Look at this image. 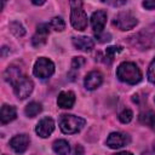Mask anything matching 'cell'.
I'll return each mask as SVG.
<instances>
[{
	"label": "cell",
	"instance_id": "obj_5",
	"mask_svg": "<svg viewBox=\"0 0 155 155\" xmlns=\"http://www.w3.org/2000/svg\"><path fill=\"white\" fill-rule=\"evenodd\" d=\"M33 73L39 79H47L53 75L54 64L51 59H48L46 57H40L39 59H36V62L34 64Z\"/></svg>",
	"mask_w": 155,
	"mask_h": 155
},
{
	"label": "cell",
	"instance_id": "obj_10",
	"mask_svg": "<svg viewBox=\"0 0 155 155\" xmlns=\"http://www.w3.org/2000/svg\"><path fill=\"white\" fill-rule=\"evenodd\" d=\"M105 23H107V12L105 11L99 10V11H96V12L92 13V16H91V25H92V29L94 30L96 34L103 33Z\"/></svg>",
	"mask_w": 155,
	"mask_h": 155
},
{
	"label": "cell",
	"instance_id": "obj_12",
	"mask_svg": "<svg viewBox=\"0 0 155 155\" xmlns=\"http://www.w3.org/2000/svg\"><path fill=\"white\" fill-rule=\"evenodd\" d=\"M103 82V75L97 71V70H93V71H90L86 76H85V80H84V85L87 90L92 91V90H96L98 88Z\"/></svg>",
	"mask_w": 155,
	"mask_h": 155
},
{
	"label": "cell",
	"instance_id": "obj_15",
	"mask_svg": "<svg viewBox=\"0 0 155 155\" xmlns=\"http://www.w3.org/2000/svg\"><path fill=\"white\" fill-rule=\"evenodd\" d=\"M17 116V111H16V108L13 105H8V104H4L1 107V113H0V120H1V124L5 125V124H8L11 121H13Z\"/></svg>",
	"mask_w": 155,
	"mask_h": 155
},
{
	"label": "cell",
	"instance_id": "obj_7",
	"mask_svg": "<svg viewBox=\"0 0 155 155\" xmlns=\"http://www.w3.org/2000/svg\"><path fill=\"white\" fill-rule=\"evenodd\" d=\"M131 142V137L126 133H122V132H113L108 136L105 143L109 148L111 149H119V148H122L127 144H130Z\"/></svg>",
	"mask_w": 155,
	"mask_h": 155
},
{
	"label": "cell",
	"instance_id": "obj_24",
	"mask_svg": "<svg viewBox=\"0 0 155 155\" xmlns=\"http://www.w3.org/2000/svg\"><path fill=\"white\" fill-rule=\"evenodd\" d=\"M148 79L151 84L155 85V58L151 61L150 65H149V69H148Z\"/></svg>",
	"mask_w": 155,
	"mask_h": 155
},
{
	"label": "cell",
	"instance_id": "obj_16",
	"mask_svg": "<svg viewBox=\"0 0 155 155\" xmlns=\"http://www.w3.org/2000/svg\"><path fill=\"white\" fill-rule=\"evenodd\" d=\"M139 121L140 124L150 127L153 131H155V113L153 110H148L139 114Z\"/></svg>",
	"mask_w": 155,
	"mask_h": 155
},
{
	"label": "cell",
	"instance_id": "obj_2",
	"mask_svg": "<svg viewBox=\"0 0 155 155\" xmlns=\"http://www.w3.org/2000/svg\"><path fill=\"white\" fill-rule=\"evenodd\" d=\"M85 124H86L85 119L75 116V115L63 114L59 117V128L63 133H67V134L78 133L79 131L82 130Z\"/></svg>",
	"mask_w": 155,
	"mask_h": 155
},
{
	"label": "cell",
	"instance_id": "obj_11",
	"mask_svg": "<svg viewBox=\"0 0 155 155\" xmlns=\"http://www.w3.org/2000/svg\"><path fill=\"white\" fill-rule=\"evenodd\" d=\"M30 143V138L27 134H17L11 140H10V145L11 148L17 153V154H23Z\"/></svg>",
	"mask_w": 155,
	"mask_h": 155
},
{
	"label": "cell",
	"instance_id": "obj_19",
	"mask_svg": "<svg viewBox=\"0 0 155 155\" xmlns=\"http://www.w3.org/2000/svg\"><path fill=\"white\" fill-rule=\"evenodd\" d=\"M41 110H42V107H41L40 103H38V102H30V103L25 107L24 113H25V115H27L28 117H34V116H36Z\"/></svg>",
	"mask_w": 155,
	"mask_h": 155
},
{
	"label": "cell",
	"instance_id": "obj_4",
	"mask_svg": "<svg viewBox=\"0 0 155 155\" xmlns=\"http://www.w3.org/2000/svg\"><path fill=\"white\" fill-rule=\"evenodd\" d=\"M11 85H12L13 91L18 99H25L27 97H29L34 88V84H33L31 79L24 74L19 75Z\"/></svg>",
	"mask_w": 155,
	"mask_h": 155
},
{
	"label": "cell",
	"instance_id": "obj_23",
	"mask_svg": "<svg viewBox=\"0 0 155 155\" xmlns=\"http://www.w3.org/2000/svg\"><path fill=\"white\" fill-rule=\"evenodd\" d=\"M133 117V113L132 110L130 109H124L120 114H119V120L122 122V124H128Z\"/></svg>",
	"mask_w": 155,
	"mask_h": 155
},
{
	"label": "cell",
	"instance_id": "obj_29",
	"mask_svg": "<svg viewBox=\"0 0 155 155\" xmlns=\"http://www.w3.org/2000/svg\"><path fill=\"white\" fill-rule=\"evenodd\" d=\"M107 4L114 5V6H120V5H125V4H126V1H116V2H109V1H107Z\"/></svg>",
	"mask_w": 155,
	"mask_h": 155
},
{
	"label": "cell",
	"instance_id": "obj_6",
	"mask_svg": "<svg viewBox=\"0 0 155 155\" xmlns=\"http://www.w3.org/2000/svg\"><path fill=\"white\" fill-rule=\"evenodd\" d=\"M137 23H138L137 18H136L131 12H128V11H122V12L117 13V15L115 16L114 21H113V24H114L117 29L124 30V31L134 28V27L137 25Z\"/></svg>",
	"mask_w": 155,
	"mask_h": 155
},
{
	"label": "cell",
	"instance_id": "obj_26",
	"mask_svg": "<svg viewBox=\"0 0 155 155\" xmlns=\"http://www.w3.org/2000/svg\"><path fill=\"white\" fill-rule=\"evenodd\" d=\"M110 34L109 33H101V34H96V39H98V41L101 42H105L110 40Z\"/></svg>",
	"mask_w": 155,
	"mask_h": 155
},
{
	"label": "cell",
	"instance_id": "obj_14",
	"mask_svg": "<svg viewBox=\"0 0 155 155\" xmlns=\"http://www.w3.org/2000/svg\"><path fill=\"white\" fill-rule=\"evenodd\" d=\"M73 45L75 48L81 50V51H91L94 47V42L91 38L88 36H78L73 38Z\"/></svg>",
	"mask_w": 155,
	"mask_h": 155
},
{
	"label": "cell",
	"instance_id": "obj_9",
	"mask_svg": "<svg viewBox=\"0 0 155 155\" xmlns=\"http://www.w3.org/2000/svg\"><path fill=\"white\" fill-rule=\"evenodd\" d=\"M48 28H50V25L47 23H41L38 25L36 31L31 39V45L34 47H40L46 42L47 36H48V31H50Z\"/></svg>",
	"mask_w": 155,
	"mask_h": 155
},
{
	"label": "cell",
	"instance_id": "obj_28",
	"mask_svg": "<svg viewBox=\"0 0 155 155\" xmlns=\"http://www.w3.org/2000/svg\"><path fill=\"white\" fill-rule=\"evenodd\" d=\"M73 155H84V148H82V145L78 144L74 148V150H73Z\"/></svg>",
	"mask_w": 155,
	"mask_h": 155
},
{
	"label": "cell",
	"instance_id": "obj_17",
	"mask_svg": "<svg viewBox=\"0 0 155 155\" xmlns=\"http://www.w3.org/2000/svg\"><path fill=\"white\" fill-rule=\"evenodd\" d=\"M52 149L58 155H68L70 151V145L64 139H58L52 144Z\"/></svg>",
	"mask_w": 155,
	"mask_h": 155
},
{
	"label": "cell",
	"instance_id": "obj_32",
	"mask_svg": "<svg viewBox=\"0 0 155 155\" xmlns=\"http://www.w3.org/2000/svg\"><path fill=\"white\" fill-rule=\"evenodd\" d=\"M154 101H155V98H154Z\"/></svg>",
	"mask_w": 155,
	"mask_h": 155
},
{
	"label": "cell",
	"instance_id": "obj_31",
	"mask_svg": "<svg viewBox=\"0 0 155 155\" xmlns=\"http://www.w3.org/2000/svg\"><path fill=\"white\" fill-rule=\"evenodd\" d=\"M33 4L34 5H42V4H45V1H33Z\"/></svg>",
	"mask_w": 155,
	"mask_h": 155
},
{
	"label": "cell",
	"instance_id": "obj_21",
	"mask_svg": "<svg viewBox=\"0 0 155 155\" xmlns=\"http://www.w3.org/2000/svg\"><path fill=\"white\" fill-rule=\"evenodd\" d=\"M50 27L56 31H63L65 29V23L61 17H53L50 22Z\"/></svg>",
	"mask_w": 155,
	"mask_h": 155
},
{
	"label": "cell",
	"instance_id": "obj_30",
	"mask_svg": "<svg viewBox=\"0 0 155 155\" xmlns=\"http://www.w3.org/2000/svg\"><path fill=\"white\" fill-rule=\"evenodd\" d=\"M114 155H133V154L130 153V151H120V153H116Z\"/></svg>",
	"mask_w": 155,
	"mask_h": 155
},
{
	"label": "cell",
	"instance_id": "obj_13",
	"mask_svg": "<svg viewBox=\"0 0 155 155\" xmlns=\"http://www.w3.org/2000/svg\"><path fill=\"white\" fill-rule=\"evenodd\" d=\"M75 103V94L71 91H62L58 94L57 104L62 109H70Z\"/></svg>",
	"mask_w": 155,
	"mask_h": 155
},
{
	"label": "cell",
	"instance_id": "obj_25",
	"mask_svg": "<svg viewBox=\"0 0 155 155\" xmlns=\"http://www.w3.org/2000/svg\"><path fill=\"white\" fill-rule=\"evenodd\" d=\"M85 58L84 57H74L71 61V68L73 69H80L85 64Z\"/></svg>",
	"mask_w": 155,
	"mask_h": 155
},
{
	"label": "cell",
	"instance_id": "obj_27",
	"mask_svg": "<svg viewBox=\"0 0 155 155\" xmlns=\"http://www.w3.org/2000/svg\"><path fill=\"white\" fill-rule=\"evenodd\" d=\"M143 7L148 8V10H155V0H147L143 1Z\"/></svg>",
	"mask_w": 155,
	"mask_h": 155
},
{
	"label": "cell",
	"instance_id": "obj_1",
	"mask_svg": "<svg viewBox=\"0 0 155 155\" xmlns=\"http://www.w3.org/2000/svg\"><path fill=\"white\" fill-rule=\"evenodd\" d=\"M116 76L120 81L125 84L136 85L142 80V71L137 67V64L132 62H124L117 67Z\"/></svg>",
	"mask_w": 155,
	"mask_h": 155
},
{
	"label": "cell",
	"instance_id": "obj_18",
	"mask_svg": "<svg viewBox=\"0 0 155 155\" xmlns=\"http://www.w3.org/2000/svg\"><path fill=\"white\" fill-rule=\"evenodd\" d=\"M23 73L21 71V69L19 68H17V67H15V65H10L6 70H5V73H4V78H5V80L8 82V84H12L19 75H22Z\"/></svg>",
	"mask_w": 155,
	"mask_h": 155
},
{
	"label": "cell",
	"instance_id": "obj_3",
	"mask_svg": "<svg viewBox=\"0 0 155 155\" xmlns=\"http://www.w3.org/2000/svg\"><path fill=\"white\" fill-rule=\"evenodd\" d=\"M71 12H70V22L74 29L76 30H85L87 27V15L82 8L81 1H70L69 2Z\"/></svg>",
	"mask_w": 155,
	"mask_h": 155
},
{
	"label": "cell",
	"instance_id": "obj_20",
	"mask_svg": "<svg viewBox=\"0 0 155 155\" xmlns=\"http://www.w3.org/2000/svg\"><path fill=\"white\" fill-rule=\"evenodd\" d=\"M121 51H122V47L121 46H110V47H108L105 50V63L110 64L113 62L115 54L119 53V52H121Z\"/></svg>",
	"mask_w": 155,
	"mask_h": 155
},
{
	"label": "cell",
	"instance_id": "obj_8",
	"mask_svg": "<svg viewBox=\"0 0 155 155\" xmlns=\"http://www.w3.org/2000/svg\"><path fill=\"white\" fill-rule=\"evenodd\" d=\"M53 130H54V121L48 116L42 117L35 127L36 134L40 136L41 138H47L53 132Z\"/></svg>",
	"mask_w": 155,
	"mask_h": 155
},
{
	"label": "cell",
	"instance_id": "obj_22",
	"mask_svg": "<svg viewBox=\"0 0 155 155\" xmlns=\"http://www.w3.org/2000/svg\"><path fill=\"white\" fill-rule=\"evenodd\" d=\"M10 30H11L12 34H15L18 38H21V36H23L25 34V30H24L23 25L21 23H18V22H11L10 23Z\"/></svg>",
	"mask_w": 155,
	"mask_h": 155
}]
</instances>
